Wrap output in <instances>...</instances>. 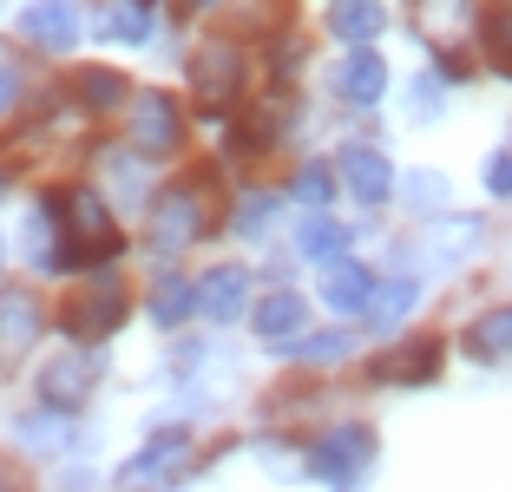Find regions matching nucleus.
<instances>
[{
  "mask_svg": "<svg viewBox=\"0 0 512 492\" xmlns=\"http://www.w3.org/2000/svg\"><path fill=\"white\" fill-rule=\"evenodd\" d=\"M211 224H217V171L211 164H204V171H184V178L165 184L158 204H151V243H158V250H191V243H204Z\"/></svg>",
  "mask_w": 512,
  "mask_h": 492,
  "instance_id": "f257e3e1",
  "label": "nucleus"
},
{
  "mask_svg": "<svg viewBox=\"0 0 512 492\" xmlns=\"http://www.w3.org/2000/svg\"><path fill=\"white\" fill-rule=\"evenodd\" d=\"M46 210H53V224H60L66 269L112 263V256L125 250V237H119V224H112V210H106L99 191H60V197H46Z\"/></svg>",
  "mask_w": 512,
  "mask_h": 492,
  "instance_id": "f03ea898",
  "label": "nucleus"
},
{
  "mask_svg": "<svg viewBox=\"0 0 512 492\" xmlns=\"http://www.w3.org/2000/svg\"><path fill=\"white\" fill-rule=\"evenodd\" d=\"M125 309H132V302H125L119 276H92L86 289H73V296L60 302V328L73 342H106L112 328L125 322Z\"/></svg>",
  "mask_w": 512,
  "mask_h": 492,
  "instance_id": "7ed1b4c3",
  "label": "nucleus"
},
{
  "mask_svg": "<svg viewBox=\"0 0 512 492\" xmlns=\"http://www.w3.org/2000/svg\"><path fill=\"white\" fill-rule=\"evenodd\" d=\"M191 86L197 99H204V112H230V105L243 99V86H250V60H243L237 40H211L191 53Z\"/></svg>",
  "mask_w": 512,
  "mask_h": 492,
  "instance_id": "20e7f679",
  "label": "nucleus"
},
{
  "mask_svg": "<svg viewBox=\"0 0 512 492\" xmlns=\"http://www.w3.org/2000/svg\"><path fill=\"white\" fill-rule=\"evenodd\" d=\"M125 138H132L138 158H165V151H178L184 145V112H178V99H171V92H138Z\"/></svg>",
  "mask_w": 512,
  "mask_h": 492,
  "instance_id": "39448f33",
  "label": "nucleus"
},
{
  "mask_svg": "<svg viewBox=\"0 0 512 492\" xmlns=\"http://www.w3.org/2000/svg\"><path fill=\"white\" fill-rule=\"evenodd\" d=\"M368 466H375V433L368 427H335V433H322L316 447H309V473L329 479V486L362 479Z\"/></svg>",
  "mask_w": 512,
  "mask_h": 492,
  "instance_id": "423d86ee",
  "label": "nucleus"
},
{
  "mask_svg": "<svg viewBox=\"0 0 512 492\" xmlns=\"http://www.w3.org/2000/svg\"><path fill=\"white\" fill-rule=\"evenodd\" d=\"M92 381H99V355L92 348H60V355L40 368V401L60 407V414H79L92 401Z\"/></svg>",
  "mask_w": 512,
  "mask_h": 492,
  "instance_id": "0eeeda50",
  "label": "nucleus"
},
{
  "mask_svg": "<svg viewBox=\"0 0 512 492\" xmlns=\"http://www.w3.org/2000/svg\"><path fill=\"white\" fill-rule=\"evenodd\" d=\"M20 33H27L40 53H66L79 40V7L73 0H33L27 14H20Z\"/></svg>",
  "mask_w": 512,
  "mask_h": 492,
  "instance_id": "6e6552de",
  "label": "nucleus"
},
{
  "mask_svg": "<svg viewBox=\"0 0 512 492\" xmlns=\"http://www.w3.org/2000/svg\"><path fill=\"white\" fill-rule=\"evenodd\" d=\"M335 171H342V184L362 197V204H388V197H394L388 158H381V151H368V145H348L342 158H335Z\"/></svg>",
  "mask_w": 512,
  "mask_h": 492,
  "instance_id": "1a4fd4ad",
  "label": "nucleus"
},
{
  "mask_svg": "<svg viewBox=\"0 0 512 492\" xmlns=\"http://www.w3.org/2000/svg\"><path fill=\"white\" fill-rule=\"evenodd\" d=\"M335 92H342L348 105H375L381 92H388V60H381L375 46H355V53L335 66Z\"/></svg>",
  "mask_w": 512,
  "mask_h": 492,
  "instance_id": "9d476101",
  "label": "nucleus"
},
{
  "mask_svg": "<svg viewBox=\"0 0 512 492\" xmlns=\"http://www.w3.org/2000/svg\"><path fill=\"white\" fill-rule=\"evenodd\" d=\"M368 374L375 381H394V388H414V381H434L440 374V342H401L394 355H381V361H368Z\"/></svg>",
  "mask_w": 512,
  "mask_h": 492,
  "instance_id": "9b49d317",
  "label": "nucleus"
},
{
  "mask_svg": "<svg viewBox=\"0 0 512 492\" xmlns=\"http://www.w3.org/2000/svg\"><path fill=\"white\" fill-rule=\"evenodd\" d=\"M243 296H250V269L243 263H224L197 283V309H211V322H237L243 315Z\"/></svg>",
  "mask_w": 512,
  "mask_h": 492,
  "instance_id": "f8f14e48",
  "label": "nucleus"
},
{
  "mask_svg": "<svg viewBox=\"0 0 512 492\" xmlns=\"http://www.w3.org/2000/svg\"><path fill=\"white\" fill-rule=\"evenodd\" d=\"M46 328V309L33 296H14V289H0V355L14 361L20 348H33V335Z\"/></svg>",
  "mask_w": 512,
  "mask_h": 492,
  "instance_id": "ddd939ff",
  "label": "nucleus"
},
{
  "mask_svg": "<svg viewBox=\"0 0 512 492\" xmlns=\"http://www.w3.org/2000/svg\"><path fill=\"white\" fill-rule=\"evenodd\" d=\"M322 302H329L335 315H368V309H375V276H368L362 263H329Z\"/></svg>",
  "mask_w": 512,
  "mask_h": 492,
  "instance_id": "4468645a",
  "label": "nucleus"
},
{
  "mask_svg": "<svg viewBox=\"0 0 512 492\" xmlns=\"http://www.w3.org/2000/svg\"><path fill=\"white\" fill-rule=\"evenodd\" d=\"M381 20H388L381 0H335V7H329V33L348 40V46H368L381 33Z\"/></svg>",
  "mask_w": 512,
  "mask_h": 492,
  "instance_id": "2eb2a0df",
  "label": "nucleus"
},
{
  "mask_svg": "<svg viewBox=\"0 0 512 492\" xmlns=\"http://www.w3.org/2000/svg\"><path fill=\"white\" fill-rule=\"evenodd\" d=\"M302 315H309V302L302 296H289V289H276V296H263L256 302V335H263V342H283V335H296L302 328Z\"/></svg>",
  "mask_w": 512,
  "mask_h": 492,
  "instance_id": "dca6fc26",
  "label": "nucleus"
},
{
  "mask_svg": "<svg viewBox=\"0 0 512 492\" xmlns=\"http://www.w3.org/2000/svg\"><path fill=\"white\" fill-rule=\"evenodd\" d=\"M73 99L86 105V112H112V105H125V73H112V66H79Z\"/></svg>",
  "mask_w": 512,
  "mask_h": 492,
  "instance_id": "f3484780",
  "label": "nucleus"
},
{
  "mask_svg": "<svg viewBox=\"0 0 512 492\" xmlns=\"http://www.w3.org/2000/svg\"><path fill=\"white\" fill-rule=\"evenodd\" d=\"M467 355H480V361H506L512 355V302L506 309H486L480 322L467 328Z\"/></svg>",
  "mask_w": 512,
  "mask_h": 492,
  "instance_id": "a211bd4d",
  "label": "nucleus"
},
{
  "mask_svg": "<svg viewBox=\"0 0 512 492\" xmlns=\"http://www.w3.org/2000/svg\"><path fill=\"white\" fill-rule=\"evenodd\" d=\"M99 33H106V40H125V46H138V40L151 33L145 0H99Z\"/></svg>",
  "mask_w": 512,
  "mask_h": 492,
  "instance_id": "6ab92c4d",
  "label": "nucleus"
},
{
  "mask_svg": "<svg viewBox=\"0 0 512 492\" xmlns=\"http://www.w3.org/2000/svg\"><path fill=\"white\" fill-rule=\"evenodd\" d=\"M480 46H486V66L512 79V0H506V7H486V20H480Z\"/></svg>",
  "mask_w": 512,
  "mask_h": 492,
  "instance_id": "aec40b11",
  "label": "nucleus"
},
{
  "mask_svg": "<svg viewBox=\"0 0 512 492\" xmlns=\"http://www.w3.org/2000/svg\"><path fill=\"white\" fill-rule=\"evenodd\" d=\"M296 250L309 256V263H342L348 230H342V224H329V217H309V224L296 230Z\"/></svg>",
  "mask_w": 512,
  "mask_h": 492,
  "instance_id": "412c9836",
  "label": "nucleus"
},
{
  "mask_svg": "<svg viewBox=\"0 0 512 492\" xmlns=\"http://www.w3.org/2000/svg\"><path fill=\"white\" fill-rule=\"evenodd\" d=\"M348 348H355V335H348V328H322V335L296 342L289 355H296V361H309V368H335V361H348Z\"/></svg>",
  "mask_w": 512,
  "mask_h": 492,
  "instance_id": "4be33fe9",
  "label": "nucleus"
},
{
  "mask_svg": "<svg viewBox=\"0 0 512 492\" xmlns=\"http://www.w3.org/2000/svg\"><path fill=\"white\" fill-rule=\"evenodd\" d=\"M191 309H197V289H191V283H178V276H165V283L151 289V315H158L165 328H178Z\"/></svg>",
  "mask_w": 512,
  "mask_h": 492,
  "instance_id": "5701e85b",
  "label": "nucleus"
},
{
  "mask_svg": "<svg viewBox=\"0 0 512 492\" xmlns=\"http://www.w3.org/2000/svg\"><path fill=\"white\" fill-rule=\"evenodd\" d=\"M407 309H414V283H381L375 289V309H368V328H394Z\"/></svg>",
  "mask_w": 512,
  "mask_h": 492,
  "instance_id": "b1692460",
  "label": "nucleus"
},
{
  "mask_svg": "<svg viewBox=\"0 0 512 492\" xmlns=\"http://www.w3.org/2000/svg\"><path fill=\"white\" fill-rule=\"evenodd\" d=\"M473 243H480V224L473 217H453V224L434 230V263H453V256H467Z\"/></svg>",
  "mask_w": 512,
  "mask_h": 492,
  "instance_id": "393cba45",
  "label": "nucleus"
},
{
  "mask_svg": "<svg viewBox=\"0 0 512 492\" xmlns=\"http://www.w3.org/2000/svg\"><path fill=\"white\" fill-rule=\"evenodd\" d=\"M401 197H407V210H427V217H434V210L447 204V178H440V171H414V178L401 184Z\"/></svg>",
  "mask_w": 512,
  "mask_h": 492,
  "instance_id": "a878e982",
  "label": "nucleus"
},
{
  "mask_svg": "<svg viewBox=\"0 0 512 492\" xmlns=\"http://www.w3.org/2000/svg\"><path fill=\"white\" fill-rule=\"evenodd\" d=\"M171 453H184V433H165V440H151V447L138 453V460L125 466L119 479H151V473H165V466H171Z\"/></svg>",
  "mask_w": 512,
  "mask_h": 492,
  "instance_id": "bb28decb",
  "label": "nucleus"
},
{
  "mask_svg": "<svg viewBox=\"0 0 512 492\" xmlns=\"http://www.w3.org/2000/svg\"><path fill=\"white\" fill-rule=\"evenodd\" d=\"M296 197L322 210V204L335 197V171H329V164H302V171H296Z\"/></svg>",
  "mask_w": 512,
  "mask_h": 492,
  "instance_id": "cd10ccee",
  "label": "nucleus"
},
{
  "mask_svg": "<svg viewBox=\"0 0 512 492\" xmlns=\"http://www.w3.org/2000/svg\"><path fill=\"white\" fill-rule=\"evenodd\" d=\"M407 112H414V119H434V112H440V79H414V99H407Z\"/></svg>",
  "mask_w": 512,
  "mask_h": 492,
  "instance_id": "c85d7f7f",
  "label": "nucleus"
},
{
  "mask_svg": "<svg viewBox=\"0 0 512 492\" xmlns=\"http://www.w3.org/2000/svg\"><path fill=\"white\" fill-rule=\"evenodd\" d=\"M270 210H276L270 197H256V191H250V197H243V210H237V230H263V224H270Z\"/></svg>",
  "mask_w": 512,
  "mask_h": 492,
  "instance_id": "c756f323",
  "label": "nucleus"
},
{
  "mask_svg": "<svg viewBox=\"0 0 512 492\" xmlns=\"http://www.w3.org/2000/svg\"><path fill=\"white\" fill-rule=\"evenodd\" d=\"M486 191L493 197H512V158L499 151V158H486Z\"/></svg>",
  "mask_w": 512,
  "mask_h": 492,
  "instance_id": "7c9ffc66",
  "label": "nucleus"
},
{
  "mask_svg": "<svg viewBox=\"0 0 512 492\" xmlns=\"http://www.w3.org/2000/svg\"><path fill=\"white\" fill-rule=\"evenodd\" d=\"M20 92H27V86H20V73H14V66H0V119H14Z\"/></svg>",
  "mask_w": 512,
  "mask_h": 492,
  "instance_id": "2f4dec72",
  "label": "nucleus"
},
{
  "mask_svg": "<svg viewBox=\"0 0 512 492\" xmlns=\"http://www.w3.org/2000/svg\"><path fill=\"white\" fill-rule=\"evenodd\" d=\"M184 14H204V7H217V0H178Z\"/></svg>",
  "mask_w": 512,
  "mask_h": 492,
  "instance_id": "473e14b6",
  "label": "nucleus"
},
{
  "mask_svg": "<svg viewBox=\"0 0 512 492\" xmlns=\"http://www.w3.org/2000/svg\"><path fill=\"white\" fill-rule=\"evenodd\" d=\"M0 256H7V250H0Z\"/></svg>",
  "mask_w": 512,
  "mask_h": 492,
  "instance_id": "72a5a7b5",
  "label": "nucleus"
}]
</instances>
